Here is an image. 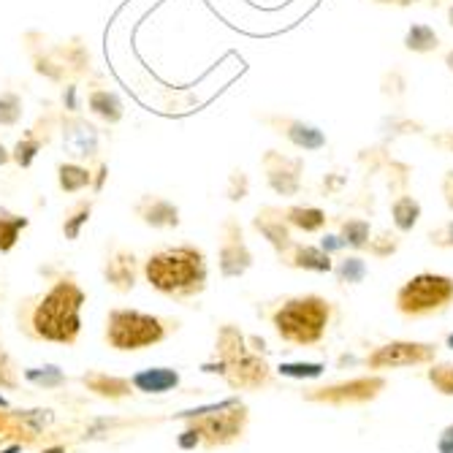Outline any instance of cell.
Instances as JSON below:
<instances>
[{"mask_svg":"<svg viewBox=\"0 0 453 453\" xmlns=\"http://www.w3.org/2000/svg\"><path fill=\"white\" fill-rule=\"evenodd\" d=\"M426 380L432 383V388L442 396H453V364L450 361H432L426 369Z\"/></svg>","mask_w":453,"mask_h":453,"instance_id":"cell-33","label":"cell"},{"mask_svg":"<svg viewBox=\"0 0 453 453\" xmlns=\"http://www.w3.org/2000/svg\"><path fill=\"white\" fill-rule=\"evenodd\" d=\"M375 4H386V6H410L416 0H375Z\"/></svg>","mask_w":453,"mask_h":453,"instance_id":"cell-48","label":"cell"},{"mask_svg":"<svg viewBox=\"0 0 453 453\" xmlns=\"http://www.w3.org/2000/svg\"><path fill=\"white\" fill-rule=\"evenodd\" d=\"M41 147H44V144H41L30 131L14 144V150H12V160L17 163V166L19 169H30L33 166V160H35V155L41 152Z\"/></svg>","mask_w":453,"mask_h":453,"instance_id":"cell-35","label":"cell"},{"mask_svg":"<svg viewBox=\"0 0 453 453\" xmlns=\"http://www.w3.org/2000/svg\"><path fill=\"white\" fill-rule=\"evenodd\" d=\"M25 378H27L30 383H35V386H44V388H58V386H63V383H65V378H63V372H60L58 366L27 369Z\"/></svg>","mask_w":453,"mask_h":453,"instance_id":"cell-37","label":"cell"},{"mask_svg":"<svg viewBox=\"0 0 453 453\" xmlns=\"http://www.w3.org/2000/svg\"><path fill=\"white\" fill-rule=\"evenodd\" d=\"M218 356H220V369H223V375H226V366L234 361V358H239L242 353H247V348H244V337H242V332L236 326H223L220 328V334H218Z\"/></svg>","mask_w":453,"mask_h":453,"instance_id":"cell-27","label":"cell"},{"mask_svg":"<svg viewBox=\"0 0 453 453\" xmlns=\"http://www.w3.org/2000/svg\"><path fill=\"white\" fill-rule=\"evenodd\" d=\"M280 261H285L294 269H304V272H315V274H328L334 272V261L328 256L320 244H296L288 250Z\"/></svg>","mask_w":453,"mask_h":453,"instance_id":"cell-17","label":"cell"},{"mask_svg":"<svg viewBox=\"0 0 453 453\" xmlns=\"http://www.w3.org/2000/svg\"><path fill=\"white\" fill-rule=\"evenodd\" d=\"M437 358V345L418 342V340H391L375 348L366 356V369L372 372H386V369H407V366H424Z\"/></svg>","mask_w":453,"mask_h":453,"instance_id":"cell-7","label":"cell"},{"mask_svg":"<svg viewBox=\"0 0 453 453\" xmlns=\"http://www.w3.org/2000/svg\"><path fill=\"white\" fill-rule=\"evenodd\" d=\"M445 68H448V73L453 76V50L445 52Z\"/></svg>","mask_w":453,"mask_h":453,"instance_id":"cell-49","label":"cell"},{"mask_svg":"<svg viewBox=\"0 0 453 453\" xmlns=\"http://www.w3.org/2000/svg\"><path fill=\"white\" fill-rule=\"evenodd\" d=\"M404 50L407 52H413V55H432L440 50V35L432 25L426 22H416V25H410L407 33H404Z\"/></svg>","mask_w":453,"mask_h":453,"instance_id":"cell-25","label":"cell"},{"mask_svg":"<svg viewBox=\"0 0 453 453\" xmlns=\"http://www.w3.org/2000/svg\"><path fill=\"white\" fill-rule=\"evenodd\" d=\"M277 372L282 378H291V380H315L326 372V364H320V361H285L277 366Z\"/></svg>","mask_w":453,"mask_h":453,"instance_id":"cell-31","label":"cell"},{"mask_svg":"<svg viewBox=\"0 0 453 453\" xmlns=\"http://www.w3.org/2000/svg\"><path fill=\"white\" fill-rule=\"evenodd\" d=\"M58 188L68 196L93 188V169L76 160H63L58 166Z\"/></svg>","mask_w":453,"mask_h":453,"instance_id":"cell-23","label":"cell"},{"mask_svg":"<svg viewBox=\"0 0 453 453\" xmlns=\"http://www.w3.org/2000/svg\"><path fill=\"white\" fill-rule=\"evenodd\" d=\"M134 212L139 215V220L150 228H177L180 226V207L174 201L147 193L136 201Z\"/></svg>","mask_w":453,"mask_h":453,"instance_id":"cell-15","label":"cell"},{"mask_svg":"<svg viewBox=\"0 0 453 453\" xmlns=\"http://www.w3.org/2000/svg\"><path fill=\"white\" fill-rule=\"evenodd\" d=\"M247 193H250V177H247V172H242V169H234L228 174V185H226L228 201H242V198H247Z\"/></svg>","mask_w":453,"mask_h":453,"instance_id":"cell-38","label":"cell"},{"mask_svg":"<svg viewBox=\"0 0 453 453\" xmlns=\"http://www.w3.org/2000/svg\"><path fill=\"white\" fill-rule=\"evenodd\" d=\"M0 386H14L12 366H9V358L4 353H0Z\"/></svg>","mask_w":453,"mask_h":453,"instance_id":"cell-44","label":"cell"},{"mask_svg":"<svg viewBox=\"0 0 453 453\" xmlns=\"http://www.w3.org/2000/svg\"><path fill=\"white\" fill-rule=\"evenodd\" d=\"M81 304H85V291L76 285V280L60 277L50 285V291H44L30 304V334L60 345L76 342L81 332Z\"/></svg>","mask_w":453,"mask_h":453,"instance_id":"cell-1","label":"cell"},{"mask_svg":"<svg viewBox=\"0 0 453 453\" xmlns=\"http://www.w3.org/2000/svg\"><path fill=\"white\" fill-rule=\"evenodd\" d=\"M332 323V304L318 294H302L285 299L272 312V326L282 342L310 348L326 337V328Z\"/></svg>","mask_w":453,"mask_h":453,"instance_id":"cell-3","label":"cell"},{"mask_svg":"<svg viewBox=\"0 0 453 453\" xmlns=\"http://www.w3.org/2000/svg\"><path fill=\"white\" fill-rule=\"evenodd\" d=\"M144 277L155 291L174 296V299H190L198 296L207 288V256L193 244H177L157 250L144 261Z\"/></svg>","mask_w":453,"mask_h":453,"instance_id":"cell-2","label":"cell"},{"mask_svg":"<svg viewBox=\"0 0 453 453\" xmlns=\"http://www.w3.org/2000/svg\"><path fill=\"white\" fill-rule=\"evenodd\" d=\"M22 114H25V104H22V96L19 93H14V90L0 93V128H14V126H19Z\"/></svg>","mask_w":453,"mask_h":453,"instance_id":"cell-32","label":"cell"},{"mask_svg":"<svg viewBox=\"0 0 453 453\" xmlns=\"http://www.w3.org/2000/svg\"><path fill=\"white\" fill-rule=\"evenodd\" d=\"M337 236H340L342 247H350L353 253H361V250H366L369 236H372V226H369V220H364V218H345L340 223Z\"/></svg>","mask_w":453,"mask_h":453,"instance_id":"cell-26","label":"cell"},{"mask_svg":"<svg viewBox=\"0 0 453 453\" xmlns=\"http://www.w3.org/2000/svg\"><path fill=\"white\" fill-rule=\"evenodd\" d=\"M22 228H27V218L14 215V212L0 207V253L14 250V244H17Z\"/></svg>","mask_w":453,"mask_h":453,"instance_id":"cell-28","label":"cell"},{"mask_svg":"<svg viewBox=\"0 0 453 453\" xmlns=\"http://www.w3.org/2000/svg\"><path fill=\"white\" fill-rule=\"evenodd\" d=\"M383 391H386V378L383 375H361V378H350V380H340V383H328V386L312 388V391L304 394V399L318 402V404L345 407V404L375 402Z\"/></svg>","mask_w":453,"mask_h":453,"instance_id":"cell-6","label":"cell"},{"mask_svg":"<svg viewBox=\"0 0 453 453\" xmlns=\"http://www.w3.org/2000/svg\"><path fill=\"white\" fill-rule=\"evenodd\" d=\"M131 386L144 391V394H166V391L180 386V372H174V369H169V366L144 369V372L131 378Z\"/></svg>","mask_w":453,"mask_h":453,"instance_id":"cell-21","label":"cell"},{"mask_svg":"<svg viewBox=\"0 0 453 453\" xmlns=\"http://www.w3.org/2000/svg\"><path fill=\"white\" fill-rule=\"evenodd\" d=\"M88 109L98 119H104L106 126H117V122L126 117V104H122V98L114 90L98 85V81L88 85Z\"/></svg>","mask_w":453,"mask_h":453,"instance_id":"cell-18","label":"cell"},{"mask_svg":"<svg viewBox=\"0 0 453 453\" xmlns=\"http://www.w3.org/2000/svg\"><path fill=\"white\" fill-rule=\"evenodd\" d=\"M247 424V410L244 404H239V399H228L223 407L210 410V413H201L196 432L201 434V440H207L210 445H228L236 437H242Z\"/></svg>","mask_w":453,"mask_h":453,"instance_id":"cell-8","label":"cell"},{"mask_svg":"<svg viewBox=\"0 0 453 453\" xmlns=\"http://www.w3.org/2000/svg\"><path fill=\"white\" fill-rule=\"evenodd\" d=\"M445 345H448V348H450V350H453V332H450V334H448V337H445Z\"/></svg>","mask_w":453,"mask_h":453,"instance_id":"cell-50","label":"cell"},{"mask_svg":"<svg viewBox=\"0 0 453 453\" xmlns=\"http://www.w3.org/2000/svg\"><path fill=\"white\" fill-rule=\"evenodd\" d=\"M253 228L274 247V253H277L280 258L294 247L291 226H288V220H285V212L277 210V207H264V210H258V215L253 218Z\"/></svg>","mask_w":453,"mask_h":453,"instance_id":"cell-14","label":"cell"},{"mask_svg":"<svg viewBox=\"0 0 453 453\" xmlns=\"http://www.w3.org/2000/svg\"><path fill=\"white\" fill-rule=\"evenodd\" d=\"M429 242L434 247H442V250H453V220L442 223L440 228L429 231Z\"/></svg>","mask_w":453,"mask_h":453,"instance_id":"cell-39","label":"cell"},{"mask_svg":"<svg viewBox=\"0 0 453 453\" xmlns=\"http://www.w3.org/2000/svg\"><path fill=\"white\" fill-rule=\"evenodd\" d=\"M440 190H442V198H445V207L453 212V169H448V172L442 174Z\"/></svg>","mask_w":453,"mask_h":453,"instance_id":"cell-41","label":"cell"},{"mask_svg":"<svg viewBox=\"0 0 453 453\" xmlns=\"http://www.w3.org/2000/svg\"><path fill=\"white\" fill-rule=\"evenodd\" d=\"M85 386H90L96 394L101 396H126L131 394V380H122V378H109V375H90L85 378Z\"/></svg>","mask_w":453,"mask_h":453,"instance_id":"cell-34","label":"cell"},{"mask_svg":"<svg viewBox=\"0 0 453 453\" xmlns=\"http://www.w3.org/2000/svg\"><path fill=\"white\" fill-rule=\"evenodd\" d=\"M60 134H63V150L68 157L79 160H101L98 150H101V139H98V128L93 122H88L79 114H60Z\"/></svg>","mask_w":453,"mask_h":453,"instance_id":"cell-10","label":"cell"},{"mask_svg":"<svg viewBox=\"0 0 453 453\" xmlns=\"http://www.w3.org/2000/svg\"><path fill=\"white\" fill-rule=\"evenodd\" d=\"M399 244H402L399 234H391V231H380L378 236H375V234L369 236V244H366V250H369V256H375V258H388V256H394V253L399 250Z\"/></svg>","mask_w":453,"mask_h":453,"instance_id":"cell-36","label":"cell"},{"mask_svg":"<svg viewBox=\"0 0 453 453\" xmlns=\"http://www.w3.org/2000/svg\"><path fill=\"white\" fill-rule=\"evenodd\" d=\"M366 274H369V269H366V261L361 258V256H342L337 264H334V277L342 282V285H358V282H364L366 280Z\"/></svg>","mask_w":453,"mask_h":453,"instance_id":"cell-29","label":"cell"},{"mask_svg":"<svg viewBox=\"0 0 453 453\" xmlns=\"http://www.w3.org/2000/svg\"><path fill=\"white\" fill-rule=\"evenodd\" d=\"M63 109L68 114H79L81 104H79V88L73 85V81H68V85L63 88Z\"/></svg>","mask_w":453,"mask_h":453,"instance_id":"cell-40","label":"cell"},{"mask_svg":"<svg viewBox=\"0 0 453 453\" xmlns=\"http://www.w3.org/2000/svg\"><path fill=\"white\" fill-rule=\"evenodd\" d=\"M6 163H12V152L6 150L4 142H0V166H6Z\"/></svg>","mask_w":453,"mask_h":453,"instance_id":"cell-47","label":"cell"},{"mask_svg":"<svg viewBox=\"0 0 453 453\" xmlns=\"http://www.w3.org/2000/svg\"><path fill=\"white\" fill-rule=\"evenodd\" d=\"M25 47L30 52V60H33V71L38 76H44L50 81H55V85H65V79H71V73L65 71V65L52 55V50L44 47V38H41V44H33V41L25 35Z\"/></svg>","mask_w":453,"mask_h":453,"instance_id":"cell-19","label":"cell"},{"mask_svg":"<svg viewBox=\"0 0 453 453\" xmlns=\"http://www.w3.org/2000/svg\"><path fill=\"white\" fill-rule=\"evenodd\" d=\"M437 453H453V424H448L437 434Z\"/></svg>","mask_w":453,"mask_h":453,"instance_id":"cell-42","label":"cell"},{"mask_svg":"<svg viewBox=\"0 0 453 453\" xmlns=\"http://www.w3.org/2000/svg\"><path fill=\"white\" fill-rule=\"evenodd\" d=\"M136 269H139L136 256L131 250H126V247H114V250L109 253V258H106L104 277H106V282L114 288V291L126 294L136 285Z\"/></svg>","mask_w":453,"mask_h":453,"instance_id":"cell-16","label":"cell"},{"mask_svg":"<svg viewBox=\"0 0 453 453\" xmlns=\"http://www.w3.org/2000/svg\"><path fill=\"white\" fill-rule=\"evenodd\" d=\"M201 442V434L196 432V426H190L188 432H182V437H180V445L182 448H193V445H198Z\"/></svg>","mask_w":453,"mask_h":453,"instance_id":"cell-45","label":"cell"},{"mask_svg":"<svg viewBox=\"0 0 453 453\" xmlns=\"http://www.w3.org/2000/svg\"><path fill=\"white\" fill-rule=\"evenodd\" d=\"M220 274L223 277H242L253 266V253L244 242V231L236 218H226L220 228Z\"/></svg>","mask_w":453,"mask_h":453,"instance_id":"cell-11","label":"cell"},{"mask_svg":"<svg viewBox=\"0 0 453 453\" xmlns=\"http://www.w3.org/2000/svg\"><path fill=\"white\" fill-rule=\"evenodd\" d=\"M90 212H93V201H88V198H81V201H76L73 207L68 210V215H65V220H63V234H65V239H79V234H81V228L88 226V220H90Z\"/></svg>","mask_w":453,"mask_h":453,"instance_id":"cell-30","label":"cell"},{"mask_svg":"<svg viewBox=\"0 0 453 453\" xmlns=\"http://www.w3.org/2000/svg\"><path fill=\"white\" fill-rule=\"evenodd\" d=\"M320 247H323V250H326L328 256H332V253H337V250H345V247H342V242H340V236H337V234H326V236L320 239Z\"/></svg>","mask_w":453,"mask_h":453,"instance_id":"cell-43","label":"cell"},{"mask_svg":"<svg viewBox=\"0 0 453 453\" xmlns=\"http://www.w3.org/2000/svg\"><path fill=\"white\" fill-rule=\"evenodd\" d=\"M226 378L234 388H264L272 380V369L261 356L247 350L226 366Z\"/></svg>","mask_w":453,"mask_h":453,"instance_id":"cell-13","label":"cell"},{"mask_svg":"<svg viewBox=\"0 0 453 453\" xmlns=\"http://www.w3.org/2000/svg\"><path fill=\"white\" fill-rule=\"evenodd\" d=\"M261 122H266V126L277 134V136H285L288 142H291L296 150L302 152H320L328 139L326 134L312 126V122H304L299 117H285V114H266L261 117Z\"/></svg>","mask_w":453,"mask_h":453,"instance_id":"cell-12","label":"cell"},{"mask_svg":"<svg viewBox=\"0 0 453 453\" xmlns=\"http://www.w3.org/2000/svg\"><path fill=\"white\" fill-rule=\"evenodd\" d=\"M448 25H450V27H453V6H450V9H448Z\"/></svg>","mask_w":453,"mask_h":453,"instance_id":"cell-51","label":"cell"},{"mask_svg":"<svg viewBox=\"0 0 453 453\" xmlns=\"http://www.w3.org/2000/svg\"><path fill=\"white\" fill-rule=\"evenodd\" d=\"M261 166L266 174V185L277 196H282V198L299 196L302 177H304V157H291V155H282L277 150H266L261 157Z\"/></svg>","mask_w":453,"mask_h":453,"instance_id":"cell-9","label":"cell"},{"mask_svg":"<svg viewBox=\"0 0 453 453\" xmlns=\"http://www.w3.org/2000/svg\"><path fill=\"white\" fill-rule=\"evenodd\" d=\"M396 312L404 318L440 315L453 304V277L437 272H421L410 277L394 296Z\"/></svg>","mask_w":453,"mask_h":453,"instance_id":"cell-4","label":"cell"},{"mask_svg":"<svg viewBox=\"0 0 453 453\" xmlns=\"http://www.w3.org/2000/svg\"><path fill=\"white\" fill-rule=\"evenodd\" d=\"M285 220L291 228H299L304 234H320L328 226V215L320 207H302V203H294V207L282 210Z\"/></svg>","mask_w":453,"mask_h":453,"instance_id":"cell-24","label":"cell"},{"mask_svg":"<svg viewBox=\"0 0 453 453\" xmlns=\"http://www.w3.org/2000/svg\"><path fill=\"white\" fill-rule=\"evenodd\" d=\"M52 55L65 65V71L71 73V79H81L90 73L93 58L88 52V47L81 41H68V44H55Z\"/></svg>","mask_w":453,"mask_h":453,"instance_id":"cell-20","label":"cell"},{"mask_svg":"<svg viewBox=\"0 0 453 453\" xmlns=\"http://www.w3.org/2000/svg\"><path fill=\"white\" fill-rule=\"evenodd\" d=\"M434 144H440V147H445L448 152H453V131H445V134L434 136Z\"/></svg>","mask_w":453,"mask_h":453,"instance_id":"cell-46","label":"cell"},{"mask_svg":"<svg viewBox=\"0 0 453 453\" xmlns=\"http://www.w3.org/2000/svg\"><path fill=\"white\" fill-rule=\"evenodd\" d=\"M421 215H424V207L416 196L410 193H402L394 198L391 203V223L399 234H410L418 223H421Z\"/></svg>","mask_w":453,"mask_h":453,"instance_id":"cell-22","label":"cell"},{"mask_svg":"<svg viewBox=\"0 0 453 453\" xmlns=\"http://www.w3.org/2000/svg\"><path fill=\"white\" fill-rule=\"evenodd\" d=\"M169 326L163 318L139 310H111L106 315V342L114 350H142L163 342Z\"/></svg>","mask_w":453,"mask_h":453,"instance_id":"cell-5","label":"cell"}]
</instances>
